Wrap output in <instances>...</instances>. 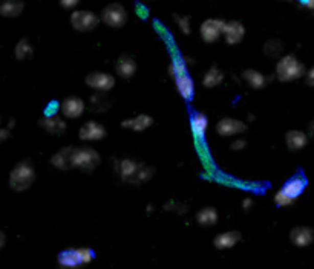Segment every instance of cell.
I'll return each instance as SVG.
<instances>
[{
    "label": "cell",
    "instance_id": "60d3db41",
    "mask_svg": "<svg viewBox=\"0 0 314 269\" xmlns=\"http://www.w3.org/2000/svg\"><path fill=\"white\" fill-rule=\"evenodd\" d=\"M252 205H253V201H252L250 198H245V199L242 201V207H244V210H250Z\"/></svg>",
    "mask_w": 314,
    "mask_h": 269
},
{
    "label": "cell",
    "instance_id": "4316f807",
    "mask_svg": "<svg viewBox=\"0 0 314 269\" xmlns=\"http://www.w3.org/2000/svg\"><path fill=\"white\" fill-rule=\"evenodd\" d=\"M222 80H224V74H222V70L219 69V67H216V66H212L207 72H206V75H204V78H203V84L206 86V87H216L218 84H221L222 83Z\"/></svg>",
    "mask_w": 314,
    "mask_h": 269
},
{
    "label": "cell",
    "instance_id": "5bb4252c",
    "mask_svg": "<svg viewBox=\"0 0 314 269\" xmlns=\"http://www.w3.org/2000/svg\"><path fill=\"white\" fill-rule=\"evenodd\" d=\"M290 240L298 248L310 247L314 242V230L310 227H296L290 233Z\"/></svg>",
    "mask_w": 314,
    "mask_h": 269
},
{
    "label": "cell",
    "instance_id": "7a4b0ae2",
    "mask_svg": "<svg viewBox=\"0 0 314 269\" xmlns=\"http://www.w3.org/2000/svg\"><path fill=\"white\" fill-rule=\"evenodd\" d=\"M35 181V168L29 159H23L15 164L9 173V187L14 191L28 190Z\"/></svg>",
    "mask_w": 314,
    "mask_h": 269
},
{
    "label": "cell",
    "instance_id": "7c38bea8",
    "mask_svg": "<svg viewBox=\"0 0 314 269\" xmlns=\"http://www.w3.org/2000/svg\"><path fill=\"white\" fill-rule=\"evenodd\" d=\"M305 188H307V179H305L302 175H298V176L288 179V181L285 182V185L281 188V191H282L287 198H290V199L295 202V201L304 193Z\"/></svg>",
    "mask_w": 314,
    "mask_h": 269
},
{
    "label": "cell",
    "instance_id": "3957f363",
    "mask_svg": "<svg viewBox=\"0 0 314 269\" xmlns=\"http://www.w3.org/2000/svg\"><path fill=\"white\" fill-rule=\"evenodd\" d=\"M304 75H305V66L295 55H285L278 61L276 77L279 81L288 83V81L298 80Z\"/></svg>",
    "mask_w": 314,
    "mask_h": 269
},
{
    "label": "cell",
    "instance_id": "ac0fdd59",
    "mask_svg": "<svg viewBox=\"0 0 314 269\" xmlns=\"http://www.w3.org/2000/svg\"><path fill=\"white\" fill-rule=\"evenodd\" d=\"M241 233L239 231H226V233H221L215 237L213 240V245L215 248L218 250H230L233 247L238 245V242L241 240Z\"/></svg>",
    "mask_w": 314,
    "mask_h": 269
},
{
    "label": "cell",
    "instance_id": "603a6c76",
    "mask_svg": "<svg viewBox=\"0 0 314 269\" xmlns=\"http://www.w3.org/2000/svg\"><path fill=\"white\" fill-rule=\"evenodd\" d=\"M175 83H176V89L180 92V95L186 100V101H192L193 95H195V84H193V80L189 74H184L181 77H176L175 78Z\"/></svg>",
    "mask_w": 314,
    "mask_h": 269
},
{
    "label": "cell",
    "instance_id": "7bdbcfd3",
    "mask_svg": "<svg viewBox=\"0 0 314 269\" xmlns=\"http://www.w3.org/2000/svg\"><path fill=\"white\" fill-rule=\"evenodd\" d=\"M302 6H305V8H308V9H311L314 12V0H310V2H302L301 3Z\"/></svg>",
    "mask_w": 314,
    "mask_h": 269
},
{
    "label": "cell",
    "instance_id": "4fadbf2b",
    "mask_svg": "<svg viewBox=\"0 0 314 269\" xmlns=\"http://www.w3.org/2000/svg\"><path fill=\"white\" fill-rule=\"evenodd\" d=\"M84 101L78 96H68L61 103V113L66 118H80L84 113Z\"/></svg>",
    "mask_w": 314,
    "mask_h": 269
},
{
    "label": "cell",
    "instance_id": "484cf974",
    "mask_svg": "<svg viewBox=\"0 0 314 269\" xmlns=\"http://www.w3.org/2000/svg\"><path fill=\"white\" fill-rule=\"evenodd\" d=\"M196 222L203 227H213L218 222V211L213 207H204L196 213Z\"/></svg>",
    "mask_w": 314,
    "mask_h": 269
},
{
    "label": "cell",
    "instance_id": "9c48e42d",
    "mask_svg": "<svg viewBox=\"0 0 314 269\" xmlns=\"http://www.w3.org/2000/svg\"><path fill=\"white\" fill-rule=\"evenodd\" d=\"M247 124L236 118H222L216 124V132L221 136H233L247 132Z\"/></svg>",
    "mask_w": 314,
    "mask_h": 269
},
{
    "label": "cell",
    "instance_id": "d6a6232c",
    "mask_svg": "<svg viewBox=\"0 0 314 269\" xmlns=\"http://www.w3.org/2000/svg\"><path fill=\"white\" fill-rule=\"evenodd\" d=\"M74 250H75V253H77V256H78V259L81 262V265H87V263H91L94 260V251L92 250H89V248H74Z\"/></svg>",
    "mask_w": 314,
    "mask_h": 269
},
{
    "label": "cell",
    "instance_id": "d6986e66",
    "mask_svg": "<svg viewBox=\"0 0 314 269\" xmlns=\"http://www.w3.org/2000/svg\"><path fill=\"white\" fill-rule=\"evenodd\" d=\"M112 104H114V101L106 92H95L89 100V109L95 113H101V112L109 110L112 107Z\"/></svg>",
    "mask_w": 314,
    "mask_h": 269
},
{
    "label": "cell",
    "instance_id": "f1b7e54d",
    "mask_svg": "<svg viewBox=\"0 0 314 269\" xmlns=\"http://www.w3.org/2000/svg\"><path fill=\"white\" fill-rule=\"evenodd\" d=\"M184 74H187L186 57L175 54V55L172 57V64H170V67H169V75L173 77V78H176V77H181V75H184Z\"/></svg>",
    "mask_w": 314,
    "mask_h": 269
},
{
    "label": "cell",
    "instance_id": "f6af8a7d",
    "mask_svg": "<svg viewBox=\"0 0 314 269\" xmlns=\"http://www.w3.org/2000/svg\"><path fill=\"white\" fill-rule=\"evenodd\" d=\"M3 245H5V234L0 233V247H3Z\"/></svg>",
    "mask_w": 314,
    "mask_h": 269
},
{
    "label": "cell",
    "instance_id": "52a82bcc",
    "mask_svg": "<svg viewBox=\"0 0 314 269\" xmlns=\"http://www.w3.org/2000/svg\"><path fill=\"white\" fill-rule=\"evenodd\" d=\"M226 21L221 20V18H209L206 21H203L201 25V37L206 43H215L221 34H224V29H226Z\"/></svg>",
    "mask_w": 314,
    "mask_h": 269
},
{
    "label": "cell",
    "instance_id": "e0dca14e",
    "mask_svg": "<svg viewBox=\"0 0 314 269\" xmlns=\"http://www.w3.org/2000/svg\"><path fill=\"white\" fill-rule=\"evenodd\" d=\"M190 127H192V133L195 138V142L198 141H204L207 129H209V119L204 113H193L192 119H190Z\"/></svg>",
    "mask_w": 314,
    "mask_h": 269
},
{
    "label": "cell",
    "instance_id": "ee69618b",
    "mask_svg": "<svg viewBox=\"0 0 314 269\" xmlns=\"http://www.w3.org/2000/svg\"><path fill=\"white\" fill-rule=\"evenodd\" d=\"M310 135L314 138V119L310 123Z\"/></svg>",
    "mask_w": 314,
    "mask_h": 269
},
{
    "label": "cell",
    "instance_id": "d4e9b609",
    "mask_svg": "<svg viewBox=\"0 0 314 269\" xmlns=\"http://www.w3.org/2000/svg\"><path fill=\"white\" fill-rule=\"evenodd\" d=\"M242 77L253 89H262L268 81V78L256 69H245Z\"/></svg>",
    "mask_w": 314,
    "mask_h": 269
},
{
    "label": "cell",
    "instance_id": "6da1fadb",
    "mask_svg": "<svg viewBox=\"0 0 314 269\" xmlns=\"http://www.w3.org/2000/svg\"><path fill=\"white\" fill-rule=\"evenodd\" d=\"M115 170L118 172L120 178L129 184H141L149 181L153 176V167H149L143 162H137L130 158H124L115 164Z\"/></svg>",
    "mask_w": 314,
    "mask_h": 269
},
{
    "label": "cell",
    "instance_id": "ba28073f",
    "mask_svg": "<svg viewBox=\"0 0 314 269\" xmlns=\"http://www.w3.org/2000/svg\"><path fill=\"white\" fill-rule=\"evenodd\" d=\"M86 84L97 92H107L115 86V78L106 72H91L84 78Z\"/></svg>",
    "mask_w": 314,
    "mask_h": 269
},
{
    "label": "cell",
    "instance_id": "d590c367",
    "mask_svg": "<svg viewBox=\"0 0 314 269\" xmlns=\"http://www.w3.org/2000/svg\"><path fill=\"white\" fill-rule=\"evenodd\" d=\"M58 110H61V104H58L57 101H52L51 104H48V107H46V115H44V116H57L55 113H57Z\"/></svg>",
    "mask_w": 314,
    "mask_h": 269
},
{
    "label": "cell",
    "instance_id": "8992f818",
    "mask_svg": "<svg viewBox=\"0 0 314 269\" xmlns=\"http://www.w3.org/2000/svg\"><path fill=\"white\" fill-rule=\"evenodd\" d=\"M98 17L92 11H74L71 14V25L80 32L92 31L98 26Z\"/></svg>",
    "mask_w": 314,
    "mask_h": 269
},
{
    "label": "cell",
    "instance_id": "ffe728a7",
    "mask_svg": "<svg viewBox=\"0 0 314 269\" xmlns=\"http://www.w3.org/2000/svg\"><path fill=\"white\" fill-rule=\"evenodd\" d=\"M38 124L44 132L51 135H61L66 132V127H68L66 123L58 116H43Z\"/></svg>",
    "mask_w": 314,
    "mask_h": 269
},
{
    "label": "cell",
    "instance_id": "277c9868",
    "mask_svg": "<svg viewBox=\"0 0 314 269\" xmlns=\"http://www.w3.org/2000/svg\"><path fill=\"white\" fill-rule=\"evenodd\" d=\"M100 164V155L97 150L91 147H77L75 152V161H74V168H78L81 172L91 173L97 165Z\"/></svg>",
    "mask_w": 314,
    "mask_h": 269
},
{
    "label": "cell",
    "instance_id": "b9f144b4",
    "mask_svg": "<svg viewBox=\"0 0 314 269\" xmlns=\"http://www.w3.org/2000/svg\"><path fill=\"white\" fill-rule=\"evenodd\" d=\"M8 136H9V130H8V129H2V130H0V141L8 139Z\"/></svg>",
    "mask_w": 314,
    "mask_h": 269
},
{
    "label": "cell",
    "instance_id": "1f68e13d",
    "mask_svg": "<svg viewBox=\"0 0 314 269\" xmlns=\"http://www.w3.org/2000/svg\"><path fill=\"white\" fill-rule=\"evenodd\" d=\"M196 144V152H198V155H199V158H201V161L204 162V165L209 168H212V158H210V152H209V149H207V144H206V141H198V142H195Z\"/></svg>",
    "mask_w": 314,
    "mask_h": 269
},
{
    "label": "cell",
    "instance_id": "74e56055",
    "mask_svg": "<svg viewBox=\"0 0 314 269\" xmlns=\"http://www.w3.org/2000/svg\"><path fill=\"white\" fill-rule=\"evenodd\" d=\"M135 8H137V11H138L137 14H138V15H140L141 18H146V17L149 15V9H147V8H146L144 5H141V3H137V5H135Z\"/></svg>",
    "mask_w": 314,
    "mask_h": 269
},
{
    "label": "cell",
    "instance_id": "f546056e",
    "mask_svg": "<svg viewBox=\"0 0 314 269\" xmlns=\"http://www.w3.org/2000/svg\"><path fill=\"white\" fill-rule=\"evenodd\" d=\"M285 51V44L279 40V38H270L265 41L264 44V52L265 55L272 57V58H278L282 55V52Z\"/></svg>",
    "mask_w": 314,
    "mask_h": 269
},
{
    "label": "cell",
    "instance_id": "e575fe53",
    "mask_svg": "<svg viewBox=\"0 0 314 269\" xmlns=\"http://www.w3.org/2000/svg\"><path fill=\"white\" fill-rule=\"evenodd\" d=\"M275 202H276L278 207H282V208H284V207H288V205L293 204V201H291L290 198H287L281 190L276 193V196H275Z\"/></svg>",
    "mask_w": 314,
    "mask_h": 269
},
{
    "label": "cell",
    "instance_id": "ab89813d",
    "mask_svg": "<svg viewBox=\"0 0 314 269\" xmlns=\"http://www.w3.org/2000/svg\"><path fill=\"white\" fill-rule=\"evenodd\" d=\"M78 2L77 0H61L60 2V5L63 6V8H71V6H75Z\"/></svg>",
    "mask_w": 314,
    "mask_h": 269
},
{
    "label": "cell",
    "instance_id": "cb8c5ba5",
    "mask_svg": "<svg viewBox=\"0 0 314 269\" xmlns=\"http://www.w3.org/2000/svg\"><path fill=\"white\" fill-rule=\"evenodd\" d=\"M58 265H60V269H81V266H83L74 248L60 253Z\"/></svg>",
    "mask_w": 314,
    "mask_h": 269
},
{
    "label": "cell",
    "instance_id": "8d00e7d4",
    "mask_svg": "<svg viewBox=\"0 0 314 269\" xmlns=\"http://www.w3.org/2000/svg\"><path fill=\"white\" fill-rule=\"evenodd\" d=\"M230 147H232V150H235V152H241V150H244V149L247 147V141H245V139H235Z\"/></svg>",
    "mask_w": 314,
    "mask_h": 269
},
{
    "label": "cell",
    "instance_id": "4dcf8cb0",
    "mask_svg": "<svg viewBox=\"0 0 314 269\" xmlns=\"http://www.w3.org/2000/svg\"><path fill=\"white\" fill-rule=\"evenodd\" d=\"M32 52H34V47H32L29 38H26V37L21 38V40L17 43V46H15V58L20 60V61L29 58V57L32 55Z\"/></svg>",
    "mask_w": 314,
    "mask_h": 269
},
{
    "label": "cell",
    "instance_id": "8fae6325",
    "mask_svg": "<svg viewBox=\"0 0 314 269\" xmlns=\"http://www.w3.org/2000/svg\"><path fill=\"white\" fill-rule=\"evenodd\" d=\"M104 136H106V129L97 121H87L78 130V138L81 141H100Z\"/></svg>",
    "mask_w": 314,
    "mask_h": 269
},
{
    "label": "cell",
    "instance_id": "83f0119b",
    "mask_svg": "<svg viewBox=\"0 0 314 269\" xmlns=\"http://www.w3.org/2000/svg\"><path fill=\"white\" fill-rule=\"evenodd\" d=\"M25 8V3L20 2V0H9V2H5L2 6H0V14L3 17H17L21 14Z\"/></svg>",
    "mask_w": 314,
    "mask_h": 269
},
{
    "label": "cell",
    "instance_id": "9a60e30c",
    "mask_svg": "<svg viewBox=\"0 0 314 269\" xmlns=\"http://www.w3.org/2000/svg\"><path fill=\"white\" fill-rule=\"evenodd\" d=\"M115 70L124 80L132 78L135 75V72H137V61H135V58H132L127 54L120 55L117 63H115Z\"/></svg>",
    "mask_w": 314,
    "mask_h": 269
},
{
    "label": "cell",
    "instance_id": "44dd1931",
    "mask_svg": "<svg viewBox=\"0 0 314 269\" xmlns=\"http://www.w3.org/2000/svg\"><path fill=\"white\" fill-rule=\"evenodd\" d=\"M152 124H153V118L149 116V115L141 113V115H137V116H133V118L124 119V121L121 123V127L130 129V130H133V132H143V130H146V129H149Z\"/></svg>",
    "mask_w": 314,
    "mask_h": 269
},
{
    "label": "cell",
    "instance_id": "7402d4cb",
    "mask_svg": "<svg viewBox=\"0 0 314 269\" xmlns=\"http://www.w3.org/2000/svg\"><path fill=\"white\" fill-rule=\"evenodd\" d=\"M285 142H287V147L291 152H299L307 145L308 136L302 130H288L287 135H285Z\"/></svg>",
    "mask_w": 314,
    "mask_h": 269
},
{
    "label": "cell",
    "instance_id": "5b68a950",
    "mask_svg": "<svg viewBox=\"0 0 314 269\" xmlns=\"http://www.w3.org/2000/svg\"><path fill=\"white\" fill-rule=\"evenodd\" d=\"M101 20L110 28H121L127 21V11L120 3H110L101 11Z\"/></svg>",
    "mask_w": 314,
    "mask_h": 269
},
{
    "label": "cell",
    "instance_id": "2e32d148",
    "mask_svg": "<svg viewBox=\"0 0 314 269\" xmlns=\"http://www.w3.org/2000/svg\"><path fill=\"white\" fill-rule=\"evenodd\" d=\"M245 35V28L241 21L238 20H232L226 25V29H224V37H226V41L229 44H238L242 41Z\"/></svg>",
    "mask_w": 314,
    "mask_h": 269
},
{
    "label": "cell",
    "instance_id": "f35d334b",
    "mask_svg": "<svg viewBox=\"0 0 314 269\" xmlns=\"http://www.w3.org/2000/svg\"><path fill=\"white\" fill-rule=\"evenodd\" d=\"M305 81L310 87H314V66L307 72V77H305Z\"/></svg>",
    "mask_w": 314,
    "mask_h": 269
},
{
    "label": "cell",
    "instance_id": "836d02e7",
    "mask_svg": "<svg viewBox=\"0 0 314 269\" xmlns=\"http://www.w3.org/2000/svg\"><path fill=\"white\" fill-rule=\"evenodd\" d=\"M175 20L178 21V26H180V29L186 34V35H189L190 32H192V28H190V18H189V15H175Z\"/></svg>",
    "mask_w": 314,
    "mask_h": 269
},
{
    "label": "cell",
    "instance_id": "30bf717a",
    "mask_svg": "<svg viewBox=\"0 0 314 269\" xmlns=\"http://www.w3.org/2000/svg\"><path fill=\"white\" fill-rule=\"evenodd\" d=\"M75 152H77V147L68 145L64 149H61L60 152H57L51 158V164L58 170H71V168H74Z\"/></svg>",
    "mask_w": 314,
    "mask_h": 269
}]
</instances>
